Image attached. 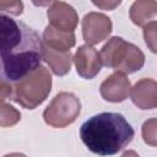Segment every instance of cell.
Masks as SVG:
<instances>
[{
  "instance_id": "obj_1",
  "label": "cell",
  "mask_w": 157,
  "mask_h": 157,
  "mask_svg": "<svg viewBox=\"0 0 157 157\" xmlns=\"http://www.w3.org/2000/svg\"><path fill=\"white\" fill-rule=\"evenodd\" d=\"M42 38L20 20L0 13V82L15 83L40 65Z\"/></svg>"
},
{
  "instance_id": "obj_2",
  "label": "cell",
  "mask_w": 157,
  "mask_h": 157,
  "mask_svg": "<svg viewBox=\"0 0 157 157\" xmlns=\"http://www.w3.org/2000/svg\"><path fill=\"white\" fill-rule=\"evenodd\" d=\"M134 129L119 113L104 112L91 117L80 128L85 146L99 156H112L121 151L134 139Z\"/></svg>"
},
{
  "instance_id": "obj_3",
  "label": "cell",
  "mask_w": 157,
  "mask_h": 157,
  "mask_svg": "<svg viewBox=\"0 0 157 157\" xmlns=\"http://www.w3.org/2000/svg\"><path fill=\"white\" fill-rule=\"evenodd\" d=\"M102 65L121 74H132L145 64V55L135 44L125 42L121 37L110 38L99 53Z\"/></svg>"
},
{
  "instance_id": "obj_4",
  "label": "cell",
  "mask_w": 157,
  "mask_h": 157,
  "mask_svg": "<svg viewBox=\"0 0 157 157\" xmlns=\"http://www.w3.org/2000/svg\"><path fill=\"white\" fill-rule=\"evenodd\" d=\"M52 90V75L47 67L39 65L12 86V99L26 109H34L42 104Z\"/></svg>"
},
{
  "instance_id": "obj_5",
  "label": "cell",
  "mask_w": 157,
  "mask_h": 157,
  "mask_svg": "<svg viewBox=\"0 0 157 157\" xmlns=\"http://www.w3.org/2000/svg\"><path fill=\"white\" fill-rule=\"evenodd\" d=\"M81 103L71 92L58 93L43 112L44 121L53 128H65L72 124L80 115Z\"/></svg>"
},
{
  "instance_id": "obj_6",
  "label": "cell",
  "mask_w": 157,
  "mask_h": 157,
  "mask_svg": "<svg viewBox=\"0 0 157 157\" xmlns=\"http://www.w3.org/2000/svg\"><path fill=\"white\" fill-rule=\"evenodd\" d=\"M82 36L87 45L98 44L112 32V21L108 16L99 12H88L82 18Z\"/></svg>"
},
{
  "instance_id": "obj_7",
  "label": "cell",
  "mask_w": 157,
  "mask_h": 157,
  "mask_svg": "<svg viewBox=\"0 0 157 157\" xmlns=\"http://www.w3.org/2000/svg\"><path fill=\"white\" fill-rule=\"evenodd\" d=\"M50 26L64 32H74L77 26L78 16L76 10L64 1H52L47 10Z\"/></svg>"
},
{
  "instance_id": "obj_8",
  "label": "cell",
  "mask_w": 157,
  "mask_h": 157,
  "mask_svg": "<svg viewBox=\"0 0 157 157\" xmlns=\"http://www.w3.org/2000/svg\"><path fill=\"white\" fill-rule=\"evenodd\" d=\"M74 64L76 66L77 74L87 80L93 78L102 67V60L99 56V53L91 45H81L72 58Z\"/></svg>"
},
{
  "instance_id": "obj_9",
  "label": "cell",
  "mask_w": 157,
  "mask_h": 157,
  "mask_svg": "<svg viewBox=\"0 0 157 157\" xmlns=\"http://www.w3.org/2000/svg\"><path fill=\"white\" fill-rule=\"evenodd\" d=\"M130 88L129 78L121 72H114L102 82L99 92L107 102L120 103L128 98Z\"/></svg>"
},
{
  "instance_id": "obj_10",
  "label": "cell",
  "mask_w": 157,
  "mask_h": 157,
  "mask_svg": "<svg viewBox=\"0 0 157 157\" xmlns=\"http://www.w3.org/2000/svg\"><path fill=\"white\" fill-rule=\"evenodd\" d=\"M131 101L140 109L157 107V83L153 78H141L130 88Z\"/></svg>"
},
{
  "instance_id": "obj_11",
  "label": "cell",
  "mask_w": 157,
  "mask_h": 157,
  "mask_svg": "<svg viewBox=\"0 0 157 157\" xmlns=\"http://www.w3.org/2000/svg\"><path fill=\"white\" fill-rule=\"evenodd\" d=\"M76 38L74 32H64L59 31L50 25H48L43 32L42 44L56 50V52H70V49L75 45Z\"/></svg>"
},
{
  "instance_id": "obj_12",
  "label": "cell",
  "mask_w": 157,
  "mask_h": 157,
  "mask_svg": "<svg viewBox=\"0 0 157 157\" xmlns=\"http://www.w3.org/2000/svg\"><path fill=\"white\" fill-rule=\"evenodd\" d=\"M42 60H44L50 66L52 71L56 76H64L71 69L72 54H71V52H56V50H53V49L43 45Z\"/></svg>"
},
{
  "instance_id": "obj_13",
  "label": "cell",
  "mask_w": 157,
  "mask_h": 157,
  "mask_svg": "<svg viewBox=\"0 0 157 157\" xmlns=\"http://www.w3.org/2000/svg\"><path fill=\"white\" fill-rule=\"evenodd\" d=\"M157 2L153 0H139L130 7V20L140 27H144L156 16Z\"/></svg>"
},
{
  "instance_id": "obj_14",
  "label": "cell",
  "mask_w": 157,
  "mask_h": 157,
  "mask_svg": "<svg viewBox=\"0 0 157 157\" xmlns=\"http://www.w3.org/2000/svg\"><path fill=\"white\" fill-rule=\"evenodd\" d=\"M21 119V113L12 105L0 102V126L9 128L17 124Z\"/></svg>"
},
{
  "instance_id": "obj_15",
  "label": "cell",
  "mask_w": 157,
  "mask_h": 157,
  "mask_svg": "<svg viewBox=\"0 0 157 157\" xmlns=\"http://www.w3.org/2000/svg\"><path fill=\"white\" fill-rule=\"evenodd\" d=\"M156 129H157V121L155 118L147 120L142 125V137H144V141L151 146H156L157 145V135H156Z\"/></svg>"
},
{
  "instance_id": "obj_16",
  "label": "cell",
  "mask_w": 157,
  "mask_h": 157,
  "mask_svg": "<svg viewBox=\"0 0 157 157\" xmlns=\"http://www.w3.org/2000/svg\"><path fill=\"white\" fill-rule=\"evenodd\" d=\"M156 27H157L156 21H151L144 26V38L146 45L150 48L152 53H156Z\"/></svg>"
},
{
  "instance_id": "obj_17",
  "label": "cell",
  "mask_w": 157,
  "mask_h": 157,
  "mask_svg": "<svg viewBox=\"0 0 157 157\" xmlns=\"http://www.w3.org/2000/svg\"><path fill=\"white\" fill-rule=\"evenodd\" d=\"M0 11H6L12 15H21L23 11L22 1H0Z\"/></svg>"
},
{
  "instance_id": "obj_18",
  "label": "cell",
  "mask_w": 157,
  "mask_h": 157,
  "mask_svg": "<svg viewBox=\"0 0 157 157\" xmlns=\"http://www.w3.org/2000/svg\"><path fill=\"white\" fill-rule=\"evenodd\" d=\"M12 96V86L11 83L0 82V102H2L6 98H10Z\"/></svg>"
},
{
  "instance_id": "obj_19",
  "label": "cell",
  "mask_w": 157,
  "mask_h": 157,
  "mask_svg": "<svg viewBox=\"0 0 157 157\" xmlns=\"http://www.w3.org/2000/svg\"><path fill=\"white\" fill-rule=\"evenodd\" d=\"M120 4L121 1H93V5L101 7L102 10H114Z\"/></svg>"
},
{
  "instance_id": "obj_20",
  "label": "cell",
  "mask_w": 157,
  "mask_h": 157,
  "mask_svg": "<svg viewBox=\"0 0 157 157\" xmlns=\"http://www.w3.org/2000/svg\"><path fill=\"white\" fill-rule=\"evenodd\" d=\"M121 157H139V155H137V153H136L134 150H129V151L124 152Z\"/></svg>"
},
{
  "instance_id": "obj_21",
  "label": "cell",
  "mask_w": 157,
  "mask_h": 157,
  "mask_svg": "<svg viewBox=\"0 0 157 157\" xmlns=\"http://www.w3.org/2000/svg\"><path fill=\"white\" fill-rule=\"evenodd\" d=\"M4 157H27V156H25L23 153H17V152H13V153H7V155H5Z\"/></svg>"
}]
</instances>
